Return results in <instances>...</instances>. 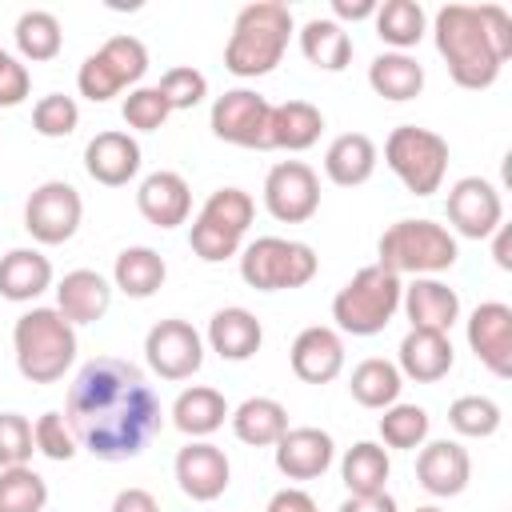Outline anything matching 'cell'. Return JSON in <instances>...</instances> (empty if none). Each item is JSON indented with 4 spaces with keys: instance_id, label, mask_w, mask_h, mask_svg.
I'll list each match as a JSON object with an SVG mask.
<instances>
[{
    "instance_id": "cell-1",
    "label": "cell",
    "mask_w": 512,
    "mask_h": 512,
    "mask_svg": "<svg viewBox=\"0 0 512 512\" xmlns=\"http://www.w3.org/2000/svg\"><path fill=\"white\" fill-rule=\"evenodd\" d=\"M64 420L84 452L116 464L148 448L164 424V408L132 360L96 356L76 372L64 400Z\"/></svg>"
},
{
    "instance_id": "cell-2",
    "label": "cell",
    "mask_w": 512,
    "mask_h": 512,
    "mask_svg": "<svg viewBox=\"0 0 512 512\" xmlns=\"http://www.w3.org/2000/svg\"><path fill=\"white\" fill-rule=\"evenodd\" d=\"M436 52L460 88H492L512 56V16L500 4H444L432 20Z\"/></svg>"
},
{
    "instance_id": "cell-3",
    "label": "cell",
    "mask_w": 512,
    "mask_h": 512,
    "mask_svg": "<svg viewBox=\"0 0 512 512\" xmlns=\"http://www.w3.org/2000/svg\"><path fill=\"white\" fill-rule=\"evenodd\" d=\"M292 32H296V24H292L288 4H280V0L244 4L236 12V20H232L228 44H224V68L232 76H240V80L268 76L284 60Z\"/></svg>"
},
{
    "instance_id": "cell-4",
    "label": "cell",
    "mask_w": 512,
    "mask_h": 512,
    "mask_svg": "<svg viewBox=\"0 0 512 512\" xmlns=\"http://www.w3.org/2000/svg\"><path fill=\"white\" fill-rule=\"evenodd\" d=\"M12 352L28 384H56L76 360V328L56 308H28L12 324Z\"/></svg>"
},
{
    "instance_id": "cell-5",
    "label": "cell",
    "mask_w": 512,
    "mask_h": 512,
    "mask_svg": "<svg viewBox=\"0 0 512 512\" xmlns=\"http://www.w3.org/2000/svg\"><path fill=\"white\" fill-rule=\"evenodd\" d=\"M376 252H380L376 264L388 268L392 276H436L456 264L460 244L436 220H396L384 228Z\"/></svg>"
},
{
    "instance_id": "cell-6",
    "label": "cell",
    "mask_w": 512,
    "mask_h": 512,
    "mask_svg": "<svg viewBox=\"0 0 512 512\" xmlns=\"http://www.w3.org/2000/svg\"><path fill=\"white\" fill-rule=\"evenodd\" d=\"M400 276H392L388 268L380 264H368L360 268L336 296H332V320H336V332H348V336H376L388 328V320L396 316L400 308Z\"/></svg>"
},
{
    "instance_id": "cell-7",
    "label": "cell",
    "mask_w": 512,
    "mask_h": 512,
    "mask_svg": "<svg viewBox=\"0 0 512 512\" xmlns=\"http://www.w3.org/2000/svg\"><path fill=\"white\" fill-rule=\"evenodd\" d=\"M252 216H256V204L244 188H216L192 220V232H188L192 252L204 264H220L228 256H240Z\"/></svg>"
},
{
    "instance_id": "cell-8",
    "label": "cell",
    "mask_w": 512,
    "mask_h": 512,
    "mask_svg": "<svg viewBox=\"0 0 512 512\" xmlns=\"http://www.w3.org/2000/svg\"><path fill=\"white\" fill-rule=\"evenodd\" d=\"M320 268V256L304 240L288 236H256L240 248V276L256 292H288L304 288Z\"/></svg>"
},
{
    "instance_id": "cell-9",
    "label": "cell",
    "mask_w": 512,
    "mask_h": 512,
    "mask_svg": "<svg viewBox=\"0 0 512 512\" xmlns=\"http://www.w3.org/2000/svg\"><path fill=\"white\" fill-rule=\"evenodd\" d=\"M384 164L412 196H432L448 172V140L420 124H400L384 140Z\"/></svg>"
},
{
    "instance_id": "cell-10",
    "label": "cell",
    "mask_w": 512,
    "mask_h": 512,
    "mask_svg": "<svg viewBox=\"0 0 512 512\" xmlns=\"http://www.w3.org/2000/svg\"><path fill=\"white\" fill-rule=\"evenodd\" d=\"M144 72H148L144 40L120 32V36H108L92 56H84V64L76 72V88L92 104H104V100L120 96L124 88H140Z\"/></svg>"
},
{
    "instance_id": "cell-11",
    "label": "cell",
    "mask_w": 512,
    "mask_h": 512,
    "mask_svg": "<svg viewBox=\"0 0 512 512\" xmlns=\"http://www.w3.org/2000/svg\"><path fill=\"white\" fill-rule=\"evenodd\" d=\"M84 220V200L68 180H44L24 204V228L36 244H64Z\"/></svg>"
},
{
    "instance_id": "cell-12",
    "label": "cell",
    "mask_w": 512,
    "mask_h": 512,
    "mask_svg": "<svg viewBox=\"0 0 512 512\" xmlns=\"http://www.w3.org/2000/svg\"><path fill=\"white\" fill-rule=\"evenodd\" d=\"M268 116H272V104L256 88H232V92L216 96L208 124H212L216 140H224V144L268 152Z\"/></svg>"
},
{
    "instance_id": "cell-13",
    "label": "cell",
    "mask_w": 512,
    "mask_h": 512,
    "mask_svg": "<svg viewBox=\"0 0 512 512\" xmlns=\"http://www.w3.org/2000/svg\"><path fill=\"white\" fill-rule=\"evenodd\" d=\"M144 356H148V368L160 380H188L204 364V340H200V332L188 320L168 316V320H156L148 328Z\"/></svg>"
},
{
    "instance_id": "cell-14",
    "label": "cell",
    "mask_w": 512,
    "mask_h": 512,
    "mask_svg": "<svg viewBox=\"0 0 512 512\" xmlns=\"http://www.w3.org/2000/svg\"><path fill=\"white\" fill-rule=\"evenodd\" d=\"M264 208L280 224H304L320 208V176L304 160H280L264 176Z\"/></svg>"
},
{
    "instance_id": "cell-15",
    "label": "cell",
    "mask_w": 512,
    "mask_h": 512,
    "mask_svg": "<svg viewBox=\"0 0 512 512\" xmlns=\"http://www.w3.org/2000/svg\"><path fill=\"white\" fill-rule=\"evenodd\" d=\"M444 208H448V224L468 240H484L504 224V200H500L496 184L484 176H460L448 188Z\"/></svg>"
},
{
    "instance_id": "cell-16",
    "label": "cell",
    "mask_w": 512,
    "mask_h": 512,
    "mask_svg": "<svg viewBox=\"0 0 512 512\" xmlns=\"http://www.w3.org/2000/svg\"><path fill=\"white\" fill-rule=\"evenodd\" d=\"M468 348L492 376H500V380L512 376V308L504 300H484L472 308Z\"/></svg>"
},
{
    "instance_id": "cell-17",
    "label": "cell",
    "mask_w": 512,
    "mask_h": 512,
    "mask_svg": "<svg viewBox=\"0 0 512 512\" xmlns=\"http://www.w3.org/2000/svg\"><path fill=\"white\" fill-rule=\"evenodd\" d=\"M172 472H176L180 492H184L188 500H200V504L224 496V488H228V480H232V464H228L224 448H216V444H208V440L184 444V448L176 452Z\"/></svg>"
},
{
    "instance_id": "cell-18",
    "label": "cell",
    "mask_w": 512,
    "mask_h": 512,
    "mask_svg": "<svg viewBox=\"0 0 512 512\" xmlns=\"http://www.w3.org/2000/svg\"><path fill=\"white\" fill-rule=\"evenodd\" d=\"M272 460L280 468V476L288 480H316L332 468L336 460V444L324 428H312V424H300V428H288L276 444H272Z\"/></svg>"
},
{
    "instance_id": "cell-19",
    "label": "cell",
    "mask_w": 512,
    "mask_h": 512,
    "mask_svg": "<svg viewBox=\"0 0 512 512\" xmlns=\"http://www.w3.org/2000/svg\"><path fill=\"white\" fill-rule=\"evenodd\" d=\"M416 480L432 496H460L472 480V456L460 440H424L416 456Z\"/></svg>"
},
{
    "instance_id": "cell-20",
    "label": "cell",
    "mask_w": 512,
    "mask_h": 512,
    "mask_svg": "<svg viewBox=\"0 0 512 512\" xmlns=\"http://www.w3.org/2000/svg\"><path fill=\"white\" fill-rule=\"evenodd\" d=\"M288 360H292V372L304 384H328V380H336L344 372V340H340L336 328L312 324L292 340Z\"/></svg>"
},
{
    "instance_id": "cell-21",
    "label": "cell",
    "mask_w": 512,
    "mask_h": 512,
    "mask_svg": "<svg viewBox=\"0 0 512 512\" xmlns=\"http://www.w3.org/2000/svg\"><path fill=\"white\" fill-rule=\"evenodd\" d=\"M136 208L148 224L156 228H176L188 220L192 212V192H188V180L172 168H160V172H148L136 188Z\"/></svg>"
},
{
    "instance_id": "cell-22",
    "label": "cell",
    "mask_w": 512,
    "mask_h": 512,
    "mask_svg": "<svg viewBox=\"0 0 512 512\" xmlns=\"http://www.w3.org/2000/svg\"><path fill=\"white\" fill-rule=\"evenodd\" d=\"M84 172L104 188H120L140 172V144L116 128L96 132L84 148Z\"/></svg>"
},
{
    "instance_id": "cell-23",
    "label": "cell",
    "mask_w": 512,
    "mask_h": 512,
    "mask_svg": "<svg viewBox=\"0 0 512 512\" xmlns=\"http://www.w3.org/2000/svg\"><path fill=\"white\" fill-rule=\"evenodd\" d=\"M400 308H404V316H408L412 328H428V332H448L460 320V296H456V288H448L436 276H416L400 292Z\"/></svg>"
},
{
    "instance_id": "cell-24",
    "label": "cell",
    "mask_w": 512,
    "mask_h": 512,
    "mask_svg": "<svg viewBox=\"0 0 512 512\" xmlns=\"http://www.w3.org/2000/svg\"><path fill=\"white\" fill-rule=\"evenodd\" d=\"M112 284L92 272V268H72L56 284V312L76 328V324H96L112 308Z\"/></svg>"
},
{
    "instance_id": "cell-25",
    "label": "cell",
    "mask_w": 512,
    "mask_h": 512,
    "mask_svg": "<svg viewBox=\"0 0 512 512\" xmlns=\"http://www.w3.org/2000/svg\"><path fill=\"white\" fill-rule=\"evenodd\" d=\"M456 364V352H452V340L448 332H428V328H408V336L400 340V376L416 380V384H436L452 372Z\"/></svg>"
},
{
    "instance_id": "cell-26",
    "label": "cell",
    "mask_w": 512,
    "mask_h": 512,
    "mask_svg": "<svg viewBox=\"0 0 512 512\" xmlns=\"http://www.w3.org/2000/svg\"><path fill=\"white\" fill-rule=\"evenodd\" d=\"M264 344V328L256 320V312L232 304V308H216L212 320H208V348L220 356V360H248L256 356Z\"/></svg>"
},
{
    "instance_id": "cell-27",
    "label": "cell",
    "mask_w": 512,
    "mask_h": 512,
    "mask_svg": "<svg viewBox=\"0 0 512 512\" xmlns=\"http://www.w3.org/2000/svg\"><path fill=\"white\" fill-rule=\"evenodd\" d=\"M324 132V112L308 100H284V104H272V116H268V152L280 148V152H304L320 140Z\"/></svg>"
},
{
    "instance_id": "cell-28",
    "label": "cell",
    "mask_w": 512,
    "mask_h": 512,
    "mask_svg": "<svg viewBox=\"0 0 512 512\" xmlns=\"http://www.w3.org/2000/svg\"><path fill=\"white\" fill-rule=\"evenodd\" d=\"M376 160H380V152H376V140L372 136H364V132H340L328 144V152H324V176L332 184H340V188H360V184L372 180Z\"/></svg>"
},
{
    "instance_id": "cell-29",
    "label": "cell",
    "mask_w": 512,
    "mask_h": 512,
    "mask_svg": "<svg viewBox=\"0 0 512 512\" xmlns=\"http://www.w3.org/2000/svg\"><path fill=\"white\" fill-rule=\"evenodd\" d=\"M52 288V260L40 248H12L0 256V296L12 304H28Z\"/></svg>"
},
{
    "instance_id": "cell-30",
    "label": "cell",
    "mask_w": 512,
    "mask_h": 512,
    "mask_svg": "<svg viewBox=\"0 0 512 512\" xmlns=\"http://www.w3.org/2000/svg\"><path fill=\"white\" fill-rule=\"evenodd\" d=\"M228 420H232L236 440L252 444V448H272L288 432V408L272 396H248L244 404H236L228 412Z\"/></svg>"
},
{
    "instance_id": "cell-31",
    "label": "cell",
    "mask_w": 512,
    "mask_h": 512,
    "mask_svg": "<svg viewBox=\"0 0 512 512\" xmlns=\"http://www.w3.org/2000/svg\"><path fill=\"white\" fill-rule=\"evenodd\" d=\"M300 52L320 72H344L352 64V36L332 16H312L300 32Z\"/></svg>"
},
{
    "instance_id": "cell-32",
    "label": "cell",
    "mask_w": 512,
    "mask_h": 512,
    "mask_svg": "<svg viewBox=\"0 0 512 512\" xmlns=\"http://www.w3.org/2000/svg\"><path fill=\"white\" fill-rule=\"evenodd\" d=\"M164 276H168V264H164V256H160L156 248H148V244L124 248V252L116 256V264H112V288H120V292L132 296V300H148V296L164 284Z\"/></svg>"
},
{
    "instance_id": "cell-33",
    "label": "cell",
    "mask_w": 512,
    "mask_h": 512,
    "mask_svg": "<svg viewBox=\"0 0 512 512\" xmlns=\"http://www.w3.org/2000/svg\"><path fill=\"white\" fill-rule=\"evenodd\" d=\"M224 420H228V400H224L216 388H208V384L184 388V392L176 396V404H172V424H176L184 436H192V440L212 436Z\"/></svg>"
},
{
    "instance_id": "cell-34",
    "label": "cell",
    "mask_w": 512,
    "mask_h": 512,
    "mask_svg": "<svg viewBox=\"0 0 512 512\" xmlns=\"http://www.w3.org/2000/svg\"><path fill=\"white\" fill-rule=\"evenodd\" d=\"M400 388H404V376H400V368H396L392 360H384V356L360 360V364L352 368V376H348L352 400H356L360 408H372V412H384L388 404H396V400H400Z\"/></svg>"
},
{
    "instance_id": "cell-35",
    "label": "cell",
    "mask_w": 512,
    "mask_h": 512,
    "mask_svg": "<svg viewBox=\"0 0 512 512\" xmlns=\"http://www.w3.org/2000/svg\"><path fill=\"white\" fill-rule=\"evenodd\" d=\"M368 84L376 96L384 100H412L424 92V64L408 52H380L372 64H368Z\"/></svg>"
},
{
    "instance_id": "cell-36",
    "label": "cell",
    "mask_w": 512,
    "mask_h": 512,
    "mask_svg": "<svg viewBox=\"0 0 512 512\" xmlns=\"http://www.w3.org/2000/svg\"><path fill=\"white\" fill-rule=\"evenodd\" d=\"M388 472H392V460H388V452H384L376 440H360V444H352V448L344 452V460H340V480H344L348 496L384 492Z\"/></svg>"
},
{
    "instance_id": "cell-37",
    "label": "cell",
    "mask_w": 512,
    "mask_h": 512,
    "mask_svg": "<svg viewBox=\"0 0 512 512\" xmlns=\"http://www.w3.org/2000/svg\"><path fill=\"white\" fill-rule=\"evenodd\" d=\"M12 36H16V52L32 64H44V60L60 56V48H64V28H60L56 12H48V8H28L16 20Z\"/></svg>"
},
{
    "instance_id": "cell-38",
    "label": "cell",
    "mask_w": 512,
    "mask_h": 512,
    "mask_svg": "<svg viewBox=\"0 0 512 512\" xmlns=\"http://www.w3.org/2000/svg\"><path fill=\"white\" fill-rule=\"evenodd\" d=\"M372 24H376V36L384 44H392V52H404V48L420 44V36L428 32V16H424V8L416 0H384V4H376Z\"/></svg>"
},
{
    "instance_id": "cell-39",
    "label": "cell",
    "mask_w": 512,
    "mask_h": 512,
    "mask_svg": "<svg viewBox=\"0 0 512 512\" xmlns=\"http://www.w3.org/2000/svg\"><path fill=\"white\" fill-rule=\"evenodd\" d=\"M48 504V480L32 472L28 464L20 468H0V512H44Z\"/></svg>"
},
{
    "instance_id": "cell-40",
    "label": "cell",
    "mask_w": 512,
    "mask_h": 512,
    "mask_svg": "<svg viewBox=\"0 0 512 512\" xmlns=\"http://www.w3.org/2000/svg\"><path fill=\"white\" fill-rule=\"evenodd\" d=\"M500 404L492 396H456L448 404V424L460 432V436H472V440H488L500 432Z\"/></svg>"
},
{
    "instance_id": "cell-41",
    "label": "cell",
    "mask_w": 512,
    "mask_h": 512,
    "mask_svg": "<svg viewBox=\"0 0 512 512\" xmlns=\"http://www.w3.org/2000/svg\"><path fill=\"white\" fill-rule=\"evenodd\" d=\"M428 428H432V420H428V412L420 408V404H388L384 408V416H380V440L388 444V448H420L424 440H428Z\"/></svg>"
},
{
    "instance_id": "cell-42",
    "label": "cell",
    "mask_w": 512,
    "mask_h": 512,
    "mask_svg": "<svg viewBox=\"0 0 512 512\" xmlns=\"http://www.w3.org/2000/svg\"><path fill=\"white\" fill-rule=\"evenodd\" d=\"M76 124H80V104H76L72 96H64V92H48V96H40L36 108H32V128H36V136H44V140L72 136Z\"/></svg>"
},
{
    "instance_id": "cell-43",
    "label": "cell",
    "mask_w": 512,
    "mask_h": 512,
    "mask_svg": "<svg viewBox=\"0 0 512 512\" xmlns=\"http://www.w3.org/2000/svg\"><path fill=\"white\" fill-rule=\"evenodd\" d=\"M120 116H124V124L136 128V132H156V128H164V120L172 116V108H168V100L160 96L156 84H152V88L140 84V88H132V92L124 96Z\"/></svg>"
},
{
    "instance_id": "cell-44",
    "label": "cell",
    "mask_w": 512,
    "mask_h": 512,
    "mask_svg": "<svg viewBox=\"0 0 512 512\" xmlns=\"http://www.w3.org/2000/svg\"><path fill=\"white\" fill-rule=\"evenodd\" d=\"M156 88H160V96L168 100L172 112H184V108H196V104L208 96V76L196 72L192 64H176V68H168V72L160 76Z\"/></svg>"
},
{
    "instance_id": "cell-45",
    "label": "cell",
    "mask_w": 512,
    "mask_h": 512,
    "mask_svg": "<svg viewBox=\"0 0 512 512\" xmlns=\"http://www.w3.org/2000/svg\"><path fill=\"white\" fill-rule=\"evenodd\" d=\"M32 440H36V452L48 456V460H56V464H64V460H72V456L80 452V444H76V436H72L64 412H44V416L32 424Z\"/></svg>"
},
{
    "instance_id": "cell-46",
    "label": "cell",
    "mask_w": 512,
    "mask_h": 512,
    "mask_svg": "<svg viewBox=\"0 0 512 512\" xmlns=\"http://www.w3.org/2000/svg\"><path fill=\"white\" fill-rule=\"evenodd\" d=\"M36 452L32 424L20 412H0V468H20Z\"/></svg>"
},
{
    "instance_id": "cell-47",
    "label": "cell",
    "mask_w": 512,
    "mask_h": 512,
    "mask_svg": "<svg viewBox=\"0 0 512 512\" xmlns=\"http://www.w3.org/2000/svg\"><path fill=\"white\" fill-rule=\"evenodd\" d=\"M28 88H32L28 68H24L12 52L0 48V108H16V104H24Z\"/></svg>"
},
{
    "instance_id": "cell-48",
    "label": "cell",
    "mask_w": 512,
    "mask_h": 512,
    "mask_svg": "<svg viewBox=\"0 0 512 512\" xmlns=\"http://www.w3.org/2000/svg\"><path fill=\"white\" fill-rule=\"evenodd\" d=\"M264 512H320V508L304 488H280V492H272Z\"/></svg>"
},
{
    "instance_id": "cell-49",
    "label": "cell",
    "mask_w": 512,
    "mask_h": 512,
    "mask_svg": "<svg viewBox=\"0 0 512 512\" xmlns=\"http://www.w3.org/2000/svg\"><path fill=\"white\" fill-rule=\"evenodd\" d=\"M112 512H160V504L148 488H120L112 500Z\"/></svg>"
},
{
    "instance_id": "cell-50",
    "label": "cell",
    "mask_w": 512,
    "mask_h": 512,
    "mask_svg": "<svg viewBox=\"0 0 512 512\" xmlns=\"http://www.w3.org/2000/svg\"><path fill=\"white\" fill-rule=\"evenodd\" d=\"M340 512H396V500L388 492H368V496H348Z\"/></svg>"
},
{
    "instance_id": "cell-51",
    "label": "cell",
    "mask_w": 512,
    "mask_h": 512,
    "mask_svg": "<svg viewBox=\"0 0 512 512\" xmlns=\"http://www.w3.org/2000/svg\"><path fill=\"white\" fill-rule=\"evenodd\" d=\"M376 0H332V20H372Z\"/></svg>"
},
{
    "instance_id": "cell-52",
    "label": "cell",
    "mask_w": 512,
    "mask_h": 512,
    "mask_svg": "<svg viewBox=\"0 0 512 512\" xmlns=\"http://www.w3.org/2000/svg\"><path fill=\"white\" fill-rule=\"evenodd\" d=\"M492 256H496V264L508 272L512 268V228L508 224H500L496 232H492Z\"/></svg>"
},
{
    "instance_id": "cell-53",
    "label": "cell",
    "mask_w": 512,
    "mask_h": 512,
    "mask_svg": "<svg viewBox=\"0 0 512 512\" xmlns=\"http://www.w3.org/2000/svg\"><path fill=\"white\" fill-rule=\"evenodd\" d=\"M416 512H444V508H436V504H424V508H416Z\"/></svg>"
}]
</instances>
